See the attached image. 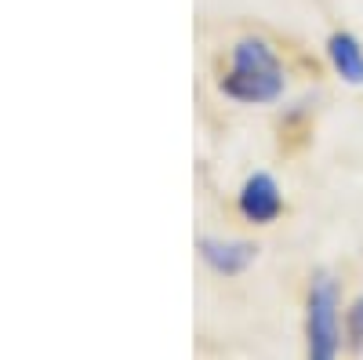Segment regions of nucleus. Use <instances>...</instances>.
Instances as JSON below:
<instances>
[{"label":"nucleus","mask_w":363,"mask_h":360,"mask_svg":"<svg viewBox=\"0 0 363 360\" xmlns=\"http://www.w3.org/2000/svg\"><path fill=\"white\" fill-rule=\"evenodd\" d=\"M222 92L236 102H277L284 95V66L277 51L258 37H244L233 48V70L222 80Z\"/></svg>","instance_id":"nucleus-1"},{"label":"nucleus","mask_w":363,"mask_h":360,"mask_svg":"<svg viewBox=\"0 0 363 360\" xmlns=\"http://www.w3.org/2000/svg\"><path fill=\"white\" fill-rule=\"evenodd\" d=\"M306 339H309V360H338L342 346V324H338V284L327 273H320L309 288L306 306Z\"/></svg>","instance_id":"nucleus-2"},{"label":"nucleus","mask_w":363,"mask_h":360,"mask_svg":"<svg viewBox=\"0 0 363 360\" xmlns=\"http://www.w3.org/2000/svg\"><path fill=\"white\" fill-rule=\"evenodd\" d=\"M284 207V197H280V186L272 182V175L265 171H255L244 190H240V215L247 222H272Z\"/></svg>","instance_id":"nucleus-3"},{"label":"nucleus","mask_w":363,"mask_h":360,"mask_svg":"<svg viewBox=\"0 0 363 360\" xmlns=\"http://www.w3.org/2000/svg\"><path fill=\"white\" fill-rule=\"evenodd\" d=\"M258 248L247 244V240H222V236H203L200 240V258L215 269V273H225V277H236L255 262Z\"/></svg>","instance_id":"nucleus-4"},{"label":"nucleus","mask_w":363,"mask_h":360,"mask_svg":"<svg viewBox=\"0 0 363 360\" xmlns=\"http://www.w3.org/2000/svg\"><path fill=\"white\" fill-rule=\"evenodd\" d=\"M327 55H330V66L335 73L349 84H363V48L352 33H335L327 40Z\"/></svg>","instance_id":"nucleus-5"},{"label":"nucleus","mask_w":363,"mask_h":360,"mask_svg":"<svg viewBox=\"0 0 363 360\" xmlns=\"http://www.w3.org/2000/svg\"><path fill=\"white\" fill-rule=\"evenodd\" d=\"M345 327H349V342H352V349H359V353H363V295L349 306Z\"/></svg>","instance_id":"nucleus-6"}]
</instances>
